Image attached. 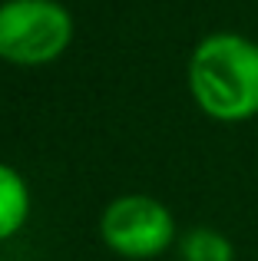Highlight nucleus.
<instances>
[{
  "label": "nucleus",
  "mask_w": 258,
  "mask_h": 261,
  "mask_svg": "<svg viewBox=\"0 0 258 261\" xmlns=\"http://www.w3.org/2000/svg\"><path fill=\"white\" fill-rule=\"evenodd\" d=\"M30 208H33V195L27 178L13 166L0 162V242L13 238L30 222Z\"/></svg>",
  "instance_id": "obj_4"
},
{
  "label": "nucleus",
  "mask_w": 258,
  "mask_h": 261,
  "mask_svg": "<svg viewBox=\"0 0 258 261\" xmlns=\"http://www.w3.org/2000/svg\"><path fill=\"white\" fill-rule=\"evenodd\" d=\"M179 258L182 261H235V245L219 228H189L179 238Z\"/></svg>",
  "instance_id": "obj_5"
},
{
  "label": "nucleus",
  "mask_w": 258,
  "mask_h": 261,
  "mask_svg": "<svg viewBox=\"0 0 258 261\" xmlns=\"http://www.w3.org/2000/svg\"><path fill=\"white\" fill-rule=\"evenodd\" d=\"M186 80L209 119L239 126L258 116V43L245 33L215 30L202 37L189 57Z\"/></svg>",
  "instance_id": "obj_1"
},
{
  "label": "nucleus",
  "mask_w": 258,
  "mask_h": 261,
  "mask_svg": "<svg viewBox=\"0 0 258 261\" xmlns=\"http://www.w3.org/2000/svg\"><path fill=\"white\" fill-rule=\"evenodd\" d=\"M73 43V13L60 0L0 4V60L13 66L57 63Z\"/></svg>",
  "instance_id": "obj_2"
},
{
  "label": "nucleus",
  "mask_w": 258,
  "mask_h": 261,
  "mask_svg": "<svg viewBox=\"0 0 258 261\" xmlns=\"http://www.w3.org/2000/svg\"><path fill=\"white\" fill-rule=\"evenodd\" d=\"M99 238L113 255L129 261H149L172 248L179 242V231H175V215L166 202L133 192V195L113 198L103 208Z\"/></svg>",
  "instance_id": "obj_3"
}]
</instances>
